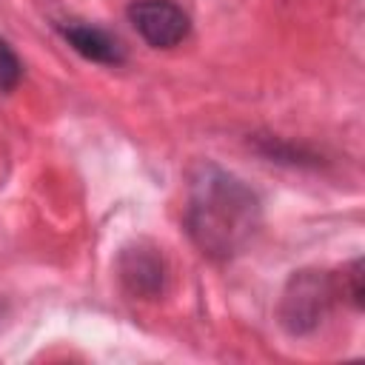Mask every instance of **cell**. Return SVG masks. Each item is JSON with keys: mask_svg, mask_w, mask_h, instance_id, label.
<instances>
[{"mask_svg": "<svg viewBox=\"0 0 365 365\" xmlns=\"http://www.w3.org/2000/svg\"><path fill=\"white\" fill-rule=\"evenodd\" d=\"M117 268H120L123 285L134 297H145V299L160 297L163 282H165V265H163V257L157 254V248H151L145 242L128 245V248H123Z\"/></svg>", "mask_w": 365, "mask_h": 365, "instance_id": "cell-4", "label": "cell"}, {"mask_svg": "<svg viewBox=\"0 0 365 365\" xmlns=\"http://www.w3.org/2000/svg\"><path fill=\"white\" fill-rule=\"evenodd\" d=\"M23 77V66L20 57L14 54V48L9 46V40L0 37V91H11Z\"/></svg>", "mask_w": 365, "mask_h": 365, "instance_id": "cell-6", "label": "cell"}, {"mask_svg": "<svg viewBox=\"0 0 365 365\" xmlns=\"http://www.w3.org/2000/svg\"><path fill=\"white\" fill-rule=\"evenodd\" d=\"M339 291H342L339 279H334L325 271H314V268L294 271L279 297V308H277L279 325L291 336L311 334L328 317Z\"/></svg>", "mask_w": 365, "mask_h": 365, "instance_id": "cell-2", "label": "cell"}, {"mask_svg": "<svg viewBox=\"0 0 365 365\" xmlns=\"http://www.w3.org/2000/svg\"><path fill=\"white\" fill-rule=\"evenodd\" d=\"M63 37H66V43H68L77 54H83V57L91 60V63H106V66H111V63H120V60H123L120 43H117L108 31H103V29H97V26H88V23H68V26H63Z\"/></svg>", "mask_w": 365, "mask_h": 365, "instance_id": "cell-5", "label": "cell"}, {"mask_svg": "<svg viewBox=\"0 0 365 365\" xmlns=\"http://www.w3.org/2000/svg\"><path fill=\"white\" fill-rule=\"evenodd\" d=\"M134 31L154 48H171L188 37L191 20L171 0H137L128 6Z\"/></svg>", "mask_w": 365, "mask_h": 365, "instance_id": "cell-3", "label": "cell"}, {"mask_svg": "<svg viewBox=\"0 0 365 365\" xmlns=\"http://www.w3.org/2000/svg\"><path fill=\"white\" fill-rule=\"evenodd\" d=\"M262 208L257 194L231 171L200 165L191 177L185 228L194 245L211 259H231L257 234Z\"/></svg>", "mask_w": 365, "mask_h": 365, "instance_id": "cell-1", "label": "cell"}]
</instances>
